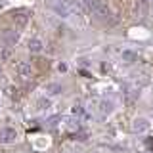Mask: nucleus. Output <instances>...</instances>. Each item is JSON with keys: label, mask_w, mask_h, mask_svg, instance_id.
I'll list each match as a JSON object with an SVG mask.
<instances>
[{"label": "nucleus", "mask_w": 153, "mask_h": 153, "mask_svg": "<svg viewBox=\"0 0 153 153\" xmlns=\"http://www.w3.org/2000/svg\"><path fill=\"white\" fill-rule=\"evenodd\" d=\"M17 73H19V76H31V73H33V69H31V65L29 63H25V61H21V63H17Z\"/></svg>", "instance_id": "8"}, {"label": "nucleus", "mask_w": 153, "mask_h": 153, "mask_svg": "<svg viewBox=\"0 0 153 153\" xmlns=\"http://www.w3.org/2000/svg\"><path fill=\"white\" fill-rule=\"evenodd\" d=\"M132 132L134 134H147L153 128V121L149 117H146V115H140V117H136L130 124Z\"/></svg>", "instance_id": "2"}, {"label": "nucleus", "mask_w": 153, "mask_h": 153, "mask_svg": "<svg viewBox=\"0 0 153 153\" xmlns=\"http://www.w3.org/2000/svg\"><path fill=\"white\" fill-rule=\"evenodd\" d=\"M98 111H100L102 117H109V115L115 111V103L111 102V100H102L100 105H98Z\"/></svg>", "instance_id": "4"}, {"label": "nucleus", "mask_w": 153, "mask_h": 153, "mask_svg": "<svg viewBox=\"0 0 153 153\" xmlns=\"http://www.w3.org/2000/svg\"><path fill=\"white\" fill-rule=\"evenodd\" d=\"M82 4L86 6V10L98 19H102V21H111V13H109V10L102 4V0H82Z\"/></svg>", "instance_id": "1"}, {"label": "nucleus", "mask_w": 153, "mask_h": 153, "mask_svg": "<svg viewBox=\"0 0 153 153\" xmlns=\"http://www.w3.org/2000/svg\"><path fill=\"white\" fill-rule=\"evenodd\" d=\"M151 2H153V0H151Z\"/></svg>", "instance_id": "11"}, {"label": "nucleus", "mask_w": 153, "mask_h": 153, "mask_svg": "<svg viewBox=\"0 0 153 153\" xmlns=\"http://www.w3.org/2000/svg\"><path fill=\"white\" fill-rule=\"evenodd\" d=\"M121 59L124 61V63H134V61L138 59V54L134 50H123L121 52Z\"/></svg>", "instance_id": "6"}, {"label": "nucleus", "mask_w": 153, "mask_h": 153, "mask_svg": "<svg viewBox=\"0 0 153 153\" xmlns=\"http://www.w3.org/2000/svg\"><path fill=\"white\" fill-rule=\"evenodd\" d=\"M44 92H46L48 96H57V94H61V92H63V86H61V84H57V82H50V84H46Z\"/></svg>", "instance_id": "5"}, {"label": "nucleus", "mask_w": 153, "mask_h": 153, "mask_svg": "<svg viewBox=\"0 0 153 153\" xmlns=\"http://www.w3.org/2000/svg\"><path fill=\"white\" fill-rule=\"evenodd\" d=\"M36 105H38V111H46V109H50V107H52V100H50V98H46V96H42V98H38Z\"/></svg>", "instance_id": "9"}, {"label": "nucleus", "mask_w": 153, "mask_h": 153, "mask_svg": "<svg viewBox=\"0 0 153 153\" xmlns=\"http://www.w3.org/2000/svg\"><path fill=\"white\" fill-rule=\"evenodd\" d=\"M57 71H59V73H65V71H67V63H57Z\"/></svg>", "instance_id": "10"}, {"label": "nucleus", "mask_w": 153, "mask_h": 153, "mask_svg": "<svg viewBox=\"0 0 153 153\" xmlns=\"http://www.w3.org/2000/svg\"><path fill=\"white\" fill-rule=\"evenodd\" d=\"M17 140V130L16 128H12V126H4V128H0V143H13Z\"/></svg>", "instance_id": "3"}, {"label": "nucleus", "mask_w": 153, "mask_h": 153, "mask_svg": "<svg viewBox=\"0 0 153 153\" xmlns=\"http://www.w3.org/2000/svg\"><path fill=\"white\" fill-rule=\"evenodd\" d=\"M42 48H44V44H42L40 38H31V40H29V52L38 54V52H42Z\"/></svg>", "instance_id": "7"}]
</instances>
